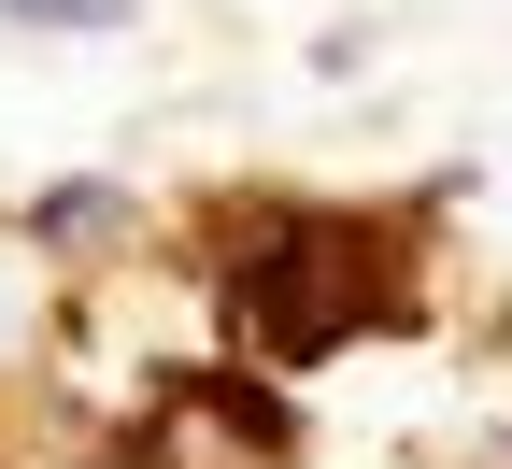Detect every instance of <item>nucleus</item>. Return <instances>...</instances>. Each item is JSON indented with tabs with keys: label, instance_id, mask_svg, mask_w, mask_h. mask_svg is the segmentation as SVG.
<instances>
[{
	"label": "nucleus",
	"instance_id": "1",
	"mask_svg": "<svg viewBox=\"0 0 512 469\" xmlns=\"http://www.w3.org/2000/svg\"><path fill=\"white\" fill-rule=\"evenodd\" d=\"M370 327V228L342 214H299L256 242V271H242V342L256 356H342Z\"/></svg>",
	"mask_w": 512,
	"mask_h": 469
},
{
	"label": "nucleus",
	"instance_id": "2",
	"mask_svg": "<svg viewBox=\"0 0 512 469\" xmlns=\"http://www.w3.org/2000/svg\"><path fill=\"white\" fill-rule=\"evenodd\" d=\"M114 228H143L128 185H43V199H29V242H57V256H100Z\"/></svg>",
	"mask_w": 512,
	"mask_h": 469
},
{
	"label": "nucleus",
	"instance_id": "3",
	"mask_svg": "<svg viewBox=\"0 0 512 469\" xmlns=\"http://www.w3.org/2000/svg\"><path fill=\"white\" fill-rule=\"evenodd\" d=\"M15 29H128V0H0Z\"/></svg>",
	"mask_w": 512,
	"mask_h": 469
}]
</instances>
